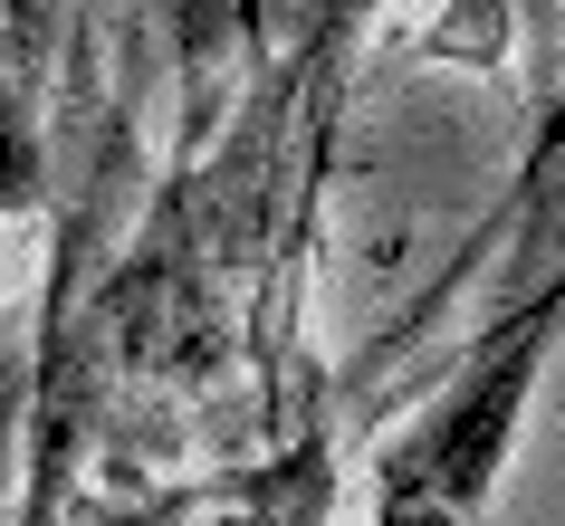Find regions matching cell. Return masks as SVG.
I'll return each instance as SVG.
<instances>
[{
	"label": "cell",
	"mask_w": 565,
	"mask_h": 526,
	"mask_svg": "<svg viewBox=\"0 0 565 526\" xmlns=\"http://www.w3.org/2000/svg\"><path fill=\"white\" fill-rule=\"evenodd\" d=\"M556 335H565V268L479 335L460 383L374 460V526H479V507L499 497V469L518 450V421L536 402V374H546Z\"/></svg>",
	"instance_id": "1"
},
{
	"label": "cell",
	"mask_w": 565,
	"mask_h": 526,
	"mask_svg": "<svg viewBox=\"0 0 565 526\" xmlns=\"http://www.w3.org/2000/svg\"><path fill=\"white\" fill-rule=\"evenodd\" d=\"M39 202H49V144L30 125V96L0 77V221H20Z\"/></svg>",
	"instance_id": "2"
},
{
	"label": "cell",
	"mask_w": 565,
	"mask_h": 526,
	"mask_svg": "<svg viewBox=\"0 0 565 526\" xmlns=\"http://www.w3.org/2000/svg\"><path fill=\"white\" fill-rule=\"evenodd\" d=\"M556 173H565V77H556V96H546V116H536L527 153H518V173H508V211H527Z\"/></svg>",
	"instance_id": "3"
},
{
	"label": "cell",
	"mask_w": 565,
	"mask_h": 526,
	"mask_svg": "<svg viewBox=\"0 0 565 526\" xmlns=\"http://www.w3.org/2000/svg\"><path fill=\"white\" fill-rule=\"evenodd\" d=\"M0 30H10V39H39V30H49V0H0Z\"/></svg>",
	"instance_id": "4"
},
{
	"label": "cell",
	"mask_w": 565,
	"mask_h": 526,
	"mask_svg": "<svg viewBox=\"0 0 565 526\" xmlns=\"http://www.w3.org/2000/svg\"><path fill=\"white\" fill-rule=\"evenodd\" d=\"M335 10H384V0H335Z\"/></svg>",
	"instance_id": "5"
}]
</instances>
